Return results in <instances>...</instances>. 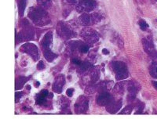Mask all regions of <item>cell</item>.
<instances>
[{
    "mask_svg": "<svg viewBox=\"0 0 157 119\" xmlns=\"http://www.w3.org/2000/svg\"><path fill=\"white\" fill-rule=\"evenodd\" d=\"M23 96V93H21V92H15V102H19V100H21V98Z\"/></svg>",
    "mask_w": 157,
    "mask_h": 119,
    "instance_id": "cell-27",
    "label": "cell"
},
{
    "mask_svg": "<svg viewBox=\"0 0 157 119\" xmlns=\"http://www.w3.org/2000/svg\"><path fill=\"white\" fill-rule=\"evenodd\" d=\"M34 35V32L32 30V28H29V24H26L23 30L20 32L19 34L17 36V43L24 41H29L33 38Z\"/></svg>",
    "mask_w": 157,
    "mask_h": 119,
    "instance_id": "cell-7",
    "label": "cell"
},
{
    "mask_svg": "<svg viewBox=\"0 0 157 119\" xmlns=\"http://www.w3.org/2000/svg\"><path fill=\"white\" fill-rule=\"evenodd\" d=\"M28 16L33 23L39 27H43L50 23L48 13L39 6H33L30 8Z\"/></svg>",
    "mask_w": 157,
    "mask_h": 119,
    "instance_id": "cell-1",
    "label": "cell"
},
{
    "mask_svg": "<svg viewBox=\"0 0 157 119\" xmlns=\"http://www.w3.org/2000/svg\"><path fill=\"white\" fill-rule=\"evenodd\" d=\"M137 89H136L135 84L130 83L128 85V99L134 100L137 94Z\"/></svg>",
    "mask_w": 157,
    "mask_h": 119,
    "instance_id": "cell-18",
    "label": "cell"
},
{
    "mask_svg": "<svg viewBox=\"0 0 157 119\" xmlns=\"http://www.w3.org/2000/svg\"><path fill=\"white\" fill-rule=\"evenodd\" d=\"M122 107V100H118V101H112L109 105L106 106L108 112L111 114H116Z\"/></svg>",
    "mask_w": 157,
    "mask_h": 119,
    "instance_id": "cell-14",
    "label": "cell"
},
{
    "mask_svg": "<svg viewBox=\"0 0 157 119\" xmlns=\"http://www.w3.org/2000/svg\"><path fill=\"white\" fill-rule=\"evenodd\" d=\"M64 83H65V77L64 75H59L56 77L53 84V91L56 93H61L64 88Z\"/></svg>",
    "mask_w": 157,
    "mask_h": 119,
    "instance_id": "cell-11",
    "label": "cell"
},
{
    "mask_svg": "<svg viewBox=\"0 0 157 119\" xmlns=\"http://www.w3.org/2000/svg\"><path fill=\"white\" fill-rule=\"evenodd\" d=\"M77 22L78 24L82 26H89V25L94 24L93 17H92V14H89L88 13H83L81 16L78 17Z\"/></svg>",
    "mask_w": 157,
    "mask_h": 119,
    "instance_id": "cell-13",
    "label": "cell"
},
{
    "mask_svg": "<svg viewBox=\"0 0 157 119\" xmlns=\"http://www.w3.org/2000/svg\"><path fill=\"white\" fill-rule=\"evenodd\" d=\"M21 50L28 55L30 56L35 61H38L39 59V52L37 46L34 43H26L22 45Z\"/></svg>",
    "mask_w": 157,
    "mask_h": 119,
    "instance_id": "cell-6",
    "label": "cell"
},
{
    "mask_svg": "<svg viewBox=\"0 0 157 119\" xmlns=\"http://www.w3.org/2000/svg\"><path fill=\"white\" fill-rule=\"evenodd\" d=\"M43 56H44L45 59L47 60L48 62L51 63L55 60L56 58L57 57V55L51 51V50H46V51H43Z\"/></svg>",
    "mask_w": 157,
    "mask_h": 119,
    "instance_id": "cell-17",
    "label": "cell"
},
{
    "mask_svg": "<svg viewBox=\"0 0 157 119\" xmlns=\"http://www.w3.org/2000/svg\"><path fill=\"white\" fill-rule=\"evenodd\" d=\"M142 44L144 50H145V51L146 52L148 55H150L152 57H155V58H157V51L155 50L152 39H150V38L143 39Z\"/></svg>",
    "mask_w": 157,
    "mask_h": 119,
    "instance_id": "cell-8",
    "label": "cell"
},
{
    "mask_svg": "<svg viewBox=\"0 0 157 119\" xmlns=\"http://www.w3.org/2000/svg\"><path fill=\"white\" fill-rule=\"evenodd\" d=\"M66 94L68 97L73 96L74 94V89H68L66 91Z\"/></svg>",
    "mask_w": 157,
    "mask_h": 119,
    "instance_id": "cell-29",
    "label": "cell"
},
{
    "mask_svg": "<svg viewBox=\"0 0 157 119\" xmlns=\"http://www.w3.org/2000/svg\"><path fill=\"white\" fill-rule=\"evenodd\" d=\"M52 46H53V33L52 32H48L41 40L42 50L43 51L51 50Z\"/></svg>",
    "mask_w": 157,
    "mask_h": 119,
    "instance_id": "cell-12",
    "label": "cell"
},
{
    "mask_svg": "<svg viewBox=\"0 0 157 119\" xmlns=\"http://www.w3.org/2000/svg\"><path fill=\"white\" fill-rule=\"evenodd\" d=\"M102 54H105V55H108V54H109V51L107 50V49L105 48V49H103V50H102Z\"/></svg>",
    "mask_w": 157,
    "mask_h": 119,
    "instance_id": "cell-31",
    "label": "cell"
},
{
    "mask_svg": "<svg viewBox=\"0 0 157 119\" xmlns=\"http://www.w3.org/2000/svg\"><path fill=\"white\" fill-rule=\"evenodd\" d=\"M116 41H117V45H118V46L120 47V49H121V50H123V46H124V45H123V39H122V38L120 37V35H116Z\"/></svg>",
    "mask_w": 157,
    "mask_h": 119,
    "instance_id": "cell-26",
    "label": "cell"
},
{
    "mask_svg": "<svg viewBox=\"0 0 157 119\" xmlns=\"http://www.w3.org/2000/svg\"><path fill=\"white\" fill-rule=\"evenodd\" d=\"M80 36L85 42L90 44H94L99 41L100 35L95 30L90 28H85L80 32Z\"/></svg>",
    "mask_w": 157,
    "mask_h": 119,
    "instance_id": "cell-3",
    "label": "cell"
},
{
    "mask_svg": "<svg viewBox=\"0 0 157 119\" xmlns=\"http://www.w3.org/2000/svg\"><path fill=\"white\" fill-rule=\"evenodd\" d=\"M39 82H36V87H39Z\"/></svg>",
    "mask_w": 157,
    "mask_h": 119,
    "instance_id": "cell-33",
    "label": "cell"
},
{
    "mask_svg": "<svg viewBox=\"0 0 157 119\" xmlns=\"http://www.w3.org/2000/svg\"><path fill=\"white\" fill-rule=\"evenodd\" d=\"M138 25H139L140 28L141 29L142 31H146L147 29L149 28V26H148V24L146 23V21H145V20H140L139 22H138Z\"/></svg>",
    "mask_w": 157,
    "mask_h": 119,
    "instance_id": "cell-23",
    "label": "cell"
},
{
    "mask_svg": "<svg viewBox=\"0 0 157 119\" xmlns=\"http://www.w3.org/2000/svg\"><path fill=\"white\" fill-rule=\"evenodd\" d=\"M133 108H134L133 105H127V106H126V107L122 110L121 112H120V114H130V113L132 112Z\"/></svg>",
    "mask_w": 157,
    "mask_h": 119,
    "instance_id": "cell-22",
    "label": "cell"
},
{
    "mask_svg": "<svg viewBox=\"0 0 157 119\" xmlns=\"http://www.w3.org/2000/svg\"><path fill=\"white\" fill-rule=\"evenodd\" d=\"M152 84H153V85L155 87V89H157V82H155V81H153V82H152Z\"/></svg>",
    "mask_w": 157,
    "mask_h": 119,
    "instance_id": "cell-32",
    "label": "cell"
},
{
    "mask_svg": "<svg viewBox=\"0 0 157 119\" xmlns=\"http://www.w3.org/2000/svg\"><path fill=\"white\" fill-rule=\"evenodd\" d=\"M89 108V101L85 96H80L75 104V110L76 114L85 113Z\"/></svg>",
    "mask_w": 157,
    "mask_h": 119,
    "instance_id": "cell-9",
    "label": "cell"
},
{
    "mask_svg": "<svg viewBox=\"0 0 157 119\" xmlns=\"http://www.w3.org/2000/svg\"><path fill=\"white\" fill-rule=\"evenodd\" d=\"M149 74L150 75L154 78H157V62L154 61L150 65L149 68Z\"/></svg>",
    "mask_w": 157,
    "mask_h": 119,
    "instance_id": "cell-20",
    "label": "cell"
},
{
    "mask_svg": "<svg viewBox=\"0 0 157 119\" xmlns=\"http://www.w3.org/2000/svg\"><path fill=\"white\" fill-rule=\"evenodd\" d=\"M57 32L59 37L64 40H68L74 36V32L66 23L59 21L57 25Z\"/></svg>",
    "mask_w": 157,
    "mask_h": 119,
    "instance_id": "cell-4",
    "label": "cell"
},
{
    "mask_svg": "<svg viewBox=\"0 0 157 119\" xmlns=\"http://www.w3.org/2000/svg\"><path fill=\"white\" fill-rule=\"evenodd\" d=\"M71 62L78 66V65H80L81 63H82V61H81L78 58H73V59H71Z\"/></svg>",
    "mask_w": 157,
    "mask_h": 119,
    "instance_id": "cell-30",
    "label": "cell"
},
{
    "mask_svg": "<svg viewBox=\"0 0 157 119\" xmlns=\"http://www.w3.org/2000/svg\"><path fill=\"white\" fill-rule=\"evenodd\" d=\"M50 0H37V2L39 6H41L43 7H47L50 4Z\"/></svg>",
    "mask_w": 157,
    "mask_h": 119,
    "instance_id": "cell-25",
    "label": "cell"
},
{
    "mask_svg": "<svg viewBox=\"0 0 157 119\" xmlns=\"http://www.w3.org/2000/svg\"><path fill=\"white\" fill-rule=\"evenodd\" d=\"M78 50L82 53V54H86L89 51V46H87L86 44H84V43H80L79 46H78Z\"/></svg>",
    "mask_w": 157,
    "mask_h": 119,
    "instance_id": "cell-24",
    "label": "cell"
},
{
    "mask_svg": "<svg viewBox=\"0 0 157 119\" xmlns=\"http://www.w3.org/2000/svg\"><path fill=\"white\" fill-rule=\"evenodd\" d=\"M98 3L95 0H80L76 5V10L78 13H90L95 9Z\"/></svg>",
    "mask_w": 157,
    "mask_h": 119,
    "instance_id": "cell-5",
    "label": "cell"
},
{
    "mask_svg": "<svg viewBox=\"0 0 157 119\" xmlns=\"http://www.w3.org/2000/svg\"><path fill=\"white\" fill-rule=\"evenodd\" d=\"M155 1H157V0H155Z\"/></svg>",
    "mask_w": 157,
    "mask_h": 119,
    "instance_id": "cell-34",
    "label": "cell"
},
{
    "mask_svg": "<svg viewBox=\"0 0 157 119\" xmlns=\"http://www.w3.org/2000/svg\"><path fill=\"white\" fill-rule=\"evenodd\" d=\"M28 0H19L18 2V13H19V16L21 17L24 16L25 10L26 9V6H27Z\"/></svg>",
    "mask_w": 157,
    "mask_h": 119,
    "instance_id": "cell-19",
    "label": "cell"
},
{
    "mask_svg": "<svg viewBox=\"0 0 157 119\" xmlns=\"http://www.w3.org/2000/svg\"><path fill=\"white\" fill-rule=\"evenodd\" d=\"M45 68V64L43 63V61H40L37 64V69L39 70V71H41V70H43Z\"/></svg>",
    "mask_w": 157,
    "mask_h": 119,
    "instance_id": "cell-28",
    "label": "cell"
},
{
    "mask_svg": "<svg viewBox=\"0 0 157 119\" xmlns=\"http://www.w3.org/2000/svg\"><path fill=\"white\" fill-rule=\"evenodd\" d=\"M29 78L27 77L20 76L15 81V90H20L24 87V85L29 81Z\"/></svg>",
    "mask_w": 157,
    "mask_h": 119,
    "instance_id": "cell-16",
    "label": "cell"
},
{
    "mask_svg": "<svg viewBox=\"0 0 157 119\" xmlns=\"http://www.w3.org/2000/svg\"><path fill=\"white\" fill-rule=\"evenodd\" d=\"M112 68L115 72L116 79L118 81L124 80L128 78L129 73L127 67L124 62L122 61H113L112 62Z\"/></svg>",
    "mask_w": 157,
    "mask_h": 119,
    "instance_id": "cell-2",
    "label": "cell"
},
{
    "mask_svg": "<svg viewBox=\"0 0 157 119\" xmlns=\"http://www.w3.org/2000/svg\"><path fill=\"white\" fill-rule=\"evenodd\" d=\"M78 67H79V71H82V72H86V71H88L92 68V64L88 61H85V62L81 63V64L78 65Z\"/></svg>",
    "mask_w": 157,
    "mask_h": 119,
    "instance_id": "cell-21",
    "label": "cell"
},
{
    "mask_svg": "<svg viewBox=\"0 0 157 119\" xmlns=\"http://www.w3.org/2000/svg\"><path fill=\"white\" fill-rule=\"evenodd\" d=\"M113 100H113V96L110 93H109L108 92H104L103 91L97 97L96 103L99 106H105V107H106L107 105H109Z\"/></svg>",
    "mask_w": 157,
    "mask_h": 119,
    "instance_id": "cell-10",
    "label": "cell"
},
{
    "mask_svg": "<svg viewBox=\"0 0 157 119\" xmlns=\"http://www.w3.org/2000/svg\"><path fill=\"white\" fill-rule=\"evenodd\" d=\"M49 92L47 89H43L39 94L36 95V103L38 105H43L47 103V99L46 97L48 96Z\"/></svg>",
    "mask_w": 157,
    "mask_h": 119,
    "instance_id": "cell-15",
    "label": "cell"
}]
</instances>
